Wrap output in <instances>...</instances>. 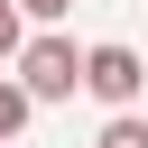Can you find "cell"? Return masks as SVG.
I'll list each match as a JSON object with an SVG mask.
<instances>
[{
  "instance_id": "6da1fadb",
  "label": "cell",
  "mask_w": 148,
  "mask_h": 148,
  "mask_svg": "<svg viewBox=\"0 0 148 148\" xmlns=\"http://www.w3.org/2000/svg\"><path fill=\"white\" fill-rule=\"evenodd\" d=\"M9 74H18V92H28V102H65V92L83 83V56H74V37H56V28H46V37H28V46H18V65H9Z\"/></svg>"
},
{
  "instance_id": "7a4b0ae2",
  "label": "cell",
  "mask_w": 148,
  "mask_h": 148,
  "mask_svg": "<svg viewBox=\"0 0 148 148\" xmlns=\"http://www.w3.org/2000/svg\"><path fill=\"white\" fill-rule=\"evenodd\" d=\"M139 83H148V65H139V46H120V37L83 56V92H92V102H111V120L139 102Z\"/></svg>"
},
{
  "instance_id": "3957f363",
  "label": "cell",
  "mask_w": 148,
  "mask_h": 148,
  "mask_svg": "<svg viewBox=\"0 0 148 148\" xmlns=\"http://www.w3.org/2000/svg\"><path fill=\"white\" fill-rule=\"evenodd\" d=\"M28 111H37V102L18 92V74H0V148H9L18 130H28Z\"/></svg>"
},
{
  "instance_id": "277c9868",
  "label": "cell",
  "mask_w": 148,
  "mask_h": 148,
  "mask_svg": "<svg viewBox=\"0 0 148 148\" xmlns=\"http://www.w3.org/2000/svg\"><path fill=\"white\" fill-rule=\"evenodd\" d=\"M92 148H148V120H139V111H120V120H102V139H92Z\"/></svg>"
},
{
  "instance_id": "5b68a950",
  "label": "cell",
  "mask_w": 148,
  "mask_h": 148,
  "mask_svg": "<svg viewBox=\"0 0 148 148\" xmlns=\"http://www.w3.org/2000/svg\"><path fill=\"white\" fill-rule=\"evenodd\" d=\"M18 46H28V37H18V9H9V18H0V65H18Z\"/></svg>"
},
{
  "instance_id": "8992f818",
  "label": "cell",
  "mask_w": 148,
  "mask_h": 148,
  "mask_svg": "<svg viewBox=\"0 0 148 148\" xmlns=\"http://www.w3.org/2000/svg\"><path fill=\"white\" fill-rule=\"evenodd\" d=\"M74 0H18V18H65Z\"/></svg>"
},
{
  "instance_id": "52a82bcc",
  "label": "cell",
  "mask_w": 148,
  "mask_h": 148,
  "mask_svg": "<svg viewBox=\"0 0 148 148\" xmlns=\"http://www.w3.org/2000/svg\"><path fill=\"white\" fill-rule=\"evenodd\" d=\"M9 9H18V0H0V18H9Z\"/></svg>"
}]
</instances>
